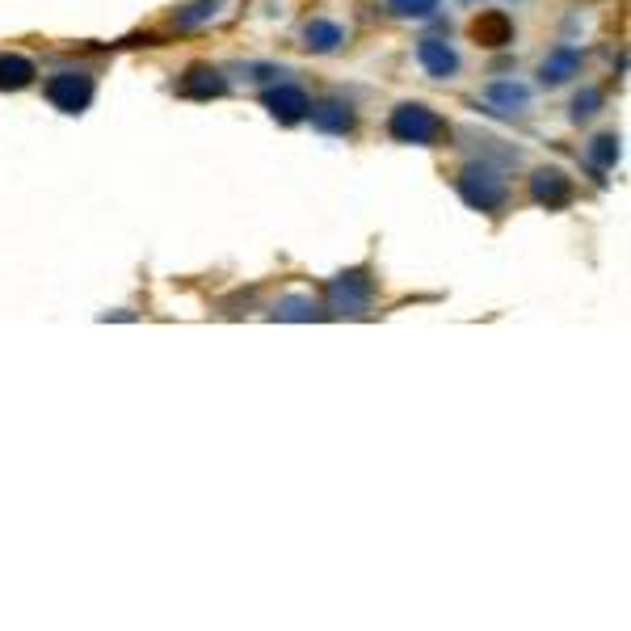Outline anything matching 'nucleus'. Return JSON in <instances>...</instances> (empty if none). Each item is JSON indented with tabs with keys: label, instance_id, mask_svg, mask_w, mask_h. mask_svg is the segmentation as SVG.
Masks as SVG:
<instances>
[{
	"label": "nucleus",
	"instance_id": "nucleus-6",
	"mask_svg": "<svg viewBox=\"0 0 631 631\" xmlns=\"http://www.w3.org/2000/svg\"><path fill=\"white\" fill-rule=\"evenodd\" d=\"M30 76H34V68L26 64L22 55H13V59H0V85H9V89H22V85H30Z\"/></svg>",
	"mask_w": 631,
	"mask_h": 631
},
{
	"label": "nucleus",
	"instance_id": "nucleus-3",
	"mask_svg": "<svg viewBox=\"0 0 631 631\" xmlns=\"http://www.w3.org/2000/svg\"><path fill=\"white\" fill-rule=\"evenodd\" d=\"M89 93H93V85H89L85 76L76 80L72 72H64L59 80H51V97H55L64 110H80V106H85V101H89Z\"/></svg>",
	"mask_w": 631,
	"mask_h": 631
},
{
	"label": "nucleus",
	"instance_id": "nucleus-8",
	"mask_svg": "<svg viewBox=\"0 0 631 631\" xmlns=\"http://www.w3.org/2000/svg\"><path fill=\"white\" fill-rule=\"evenodd\" d=\"M337 43H341V30H337V26H329V22H312V26H308V47L333 51Z\"/></svg>",
	"mask_w": 631,
	"mask_h": 631
},
{
	"label": "nucleus",
	"instance_id": "nucleus-9",
	"mask_svg": "<svg viewBox=\"0 0 631 631\" xmlns=\"http://www.w3.org/2000/svg\"><path fill=\"white\" fill-rule=\"evenodd\" d=\"M438 9V0H392L396 17H430Z\"/></svg>",
	"mask_w": 631,
	"mask_h": 631
},
{
	"label": "nucleus",
	"instance_id": "nucleus-5",
	"mask_svg": "<svg viewBox=\"0 0 631 631\" xmlns=\"http://www.w3.org/2000/svg\"><path fill=\"white\" fill-rule=\"evenodd\" d=\"M476 38L484 47H505V43H510V22H505V13H484L476 22Z\"/></svg>",
	"mask_w": 631,
	"mask_h": 631
},
{
	"label": "nucleus",
	"instance_id": "nucleus-7",
	"mask_svg": "<svg viewBox=\"0 0 631 631\" xmlns=\"http://www.w3.org/2000/svg\"><path fill=\"white\" fill-rule=\"evenodd\" d=\"M270 106H274V114H282V118H299L303 110H308V97H303L299 89H282V93L270 97Z\"/></svg>",
	"mask_w": 631,
	"mask_h": 631
},
{
	"label": "nucleus",
	"instance_id": "nucleus-4",
	"mask_svg": "<svg viewBox=\"0 0 631 631\" xmlns=\"http://www.w3.org/2000/svg\"><path fill=\"white\" fill-rule=\"evenodd\" d=\"M488 101H493L501 114H522L526 106H531V93H526L522 85H514V80H497V85L488 89Z\"/></svg>",
	"mask_w": 631,
	"mask_h": 631
},
{
	"label": "nucleus",
	"instance_id": "nucleus-2",
	"mask_svg": "<svg viewBox=\"0 0 631 631\" xmlns=\"http://www.w3.org/2000/svg\"><path fill=\"white\" fill-rule=\"evenodd\" d=\"M417 59L425 64V72H430V80H451L459 72V55L442 43V38H425V43L417 47Z\"/></svg>",
	"mask_w": 631,
	"mask_h": 631
},
{
	"label": "nucleus",
	"instance_id": "nucleus-1",
	"mask_svg": "<svg viewBox=\"0 0 631 631\" xmlns=\"http://www.w3.org/2000/svg\"><path fill=\"white\" fill-rule=\"evenodd\" d=\"M392 131L400 139H413V144H430V139L442 131V122L425 106H400L396 118H392Z\"/></svg>",
	"mask_w": 631,
	"mask_h": 631
}]
</instances>
